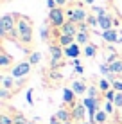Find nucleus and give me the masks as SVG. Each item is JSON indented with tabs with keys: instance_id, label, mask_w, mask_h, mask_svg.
<instances>
[{
	"instance_id": "1",
	"label": "nucleus",
	"mask_w": 122,
	"mask_h": 124,
	"mask_svg": "<svg viewBox=\"0 0 122 124\" xmlns=\"http://www.w3.org/2000/svg\"><path fill=\"white\" fill-rule=\"evenodd\" d=\"M16 31H18V40L22 45L32 43V20L29 16L16 13Z\"/></svg>"
},
{
	"instance_id": "2",
	"label": "nucleus",
	"mask_w": 122,
	"mask_h": 124,
	"mask_svg": "<svg viewBox=\"0 0 122 124\" xmlns=\"http://www.w3.org/2000/svg\"><path fill=\"white\" fill-rule=\"evenodd\" d=\"M88 15H90V13L86 11V7H85V4H83V2H75L74 6L66 11V18H68L70 22L77 23V25L79 23H85L86 18H88Z\"/></svg>"
},
{
	"instance_id": "3",
	"label": "nucleus",
	"mask_w": 122,
	"mask_h": 124,
	"mask_svg": "<svg viewBox=\"0 0 122 124\" xmlns=\"http://www.w3.org/2000/svg\"><path fill=\"white\" fill-rule=\"evenodd\" d=\"M13 31H16V13H4L0 18V34L6 40Z\"/></svg>"
},
{
	"instance_id": "4",
	"label": "nucleus",
	"mask_w": 122,
	"mask_h": 124,
	"mask_svg": "<svg viewBox=\"0 0 122 124\" xmlns=\"http://www.w3.org/2000/svg\"><path fill=\"white\" fill-rule=\"evenodd\" d=\"M49 23H50V27H54V29H57V31H59L63 25L66 23L65 11H63L61 7H56V9L49 11Z\"/></svg>"
},
{
	"instance_id": "5",
	"label": "nucleus",
	"mask_w": 122,
	"mask_h": 124,
	"mask_svg": "<svg viewBox=\"0 0 122 124\" xmlns=\"http://www.w3.org/2000/svg\"><path fill=\"white\" fill-rule=\"evenodd\" d=\"M31 70H32V65L29 61H20V63L11 67V76L14 79H25L31 74Z\"/></svg>"
},
{
	"instance_id": "6",
	"label": "nucleus",
	"mask_w": 122,
	"mask_h": 124,
	"mask_svg": "<svg viewBox=\"0 0 122 124\" xmlns=\"http://www.w3.org/2000/svg\"><path fill=\"white\" fill-rule=\"evenodd\" d=\"M49 50H50V67L56 68L59 65V61L65 58V49H63L59 43H50Z\"/></svg>"
},
{
	"instance_id": "7",
	"label": "nucleus",
	"mask_w": 122,
	"mask_h": 124,
	"mask_svg": "<svg viewBox=\"0 0 122 124\" xmlns=\"http://www.w3.org/2000/svg\"><path fill=\"white\" fill-rule=\"evenodd\" d=\"M70 112H72V121H75L79 124V122H85L88 110H86V106L83 104V102H75L72 108H70Z\"/></svg>"
},
{
	"instance_id": "8",
	"label": "nucleus",
	"mask_w": 122,
	"mask_h": 124,
	"mask_svg": "<svg viewBox=\"0 0 122 124\" xmlns=\"http://www.w3.org/2000/svg\"><path fill=\"white\" fill-rule=\"evenodd\" d=\"M81 54H83V49H81L79 43H74V45L65 49V58H68V59H77Z\"/></svg>"
},
{
	"instance_id": "9",
	"label": "nucleus",
	"mask_w": 122,
	"mask_h": 124,
	"mask_svg": "<svg viewBox=\"0 0 122 124\" xmlns=\"http://www.w3.org/2000/svg\"><path fill=\"white\" fill-rule=\"evenodd\" d=\"M100 38H102L106 43H117V41H122V38H119V32L115 29H110V31L100 32Z\"/></svg>"
},
{
	"instance_id": "10",
	"label": "nucleus",
	"mask_w": 122,
	"mask_h": 124,
	"mask_svg": "<svg viewBox=\"0 0 122 124\" xmlns=\"http://www.w3.org/2000/svg\"><path fill=\"white\" fill-rule=\"evenodd\" d=\"M72 90L75 92V95H85V93H88V86H86V81L83 79H75L72 81Z\"/></svg>"
},
{
	"instance_id": "11",
	"label": "nucleus",
	"mask_w": 122,
	"mask_h": 124,
	"mask_svg": "<svg viewBox=\"0 0 122 124\" xmlns=\"http://www.w3.org/2000/svg\"><path fill=\"white\" fill-rule=\"evenodd\" d=\"M77 32H79L77 23L70 22V20H66V23L59 29V34H70V36H77Z\"/></svg>"
},
{
	"instance_id": "12",
	"label": "nucleus",
	"mask_w": 122,
	"mask_h": 124,
	"mask_svg": "<svg viewBox=\"0 0 122 124\" xmlns=\"http://www.w3.org/2000/svg\"><path fill=\"white\" fill-rule=\"evenodd\" d=\"M75 92L72 90V88H63V102H65V104H68L70 108H72V106L75 104Z\"/></svg>"
},
{
	"instance_id": "13",
	"label": "nucleus",
	"mask_w": 122,
	"mask_h": 124,
	"mask_svg": "<svg viewBox=\"0 0 122 124\" xmlns=\"http://www.w3.org/2000/svg\"><path fill=\"white\" fill-rule=\"evenodd\" d=\"M57 43H59L63 49H66V47L75 43V36H70V34H57Z\"/></svg>"
},
{
	"instance_id": "14",
	"label": "nucleus",
	"mask_w": 122,
	"mask_h": 124,
	"mask_svg": "<svg viewBox=\"0 0 122 124\" xmlns=\"http://www.w3.org/2000/svg\"><path fill=\"white\" fill-rule=\"evenodd\" d=\"M99 29H100V32L110 31V29H115V27H113V18H111L110 15H108V16H102V18H99Z\"/></svg>"
},
{
	"instance_id": "15",
	"label": "nucleus",
	"mask_w": 122,
	"mask_h": 124,
	"mask_svg": "<svg viewBox=\"0 0 122 124\" xmlns=\"http://www.w3.org/2000/svg\"><path fill=\"white\" fill-rule=\"evenodd\" d=\"M54 115H56V117L59 119V121H61L63 124L72 121V112H70V110H66V108H59V110H57V112L54 113Z\"/></svg>"
},
{
	"instance_id": "16",
	"label": "nucleus",
	"mask_w": 122,
	"mask_h": 124,
	"mask_svg": "<svg viewBox=\"0 0 122 124\" xmlns=\"http://www.w3.org/2000/svg\"><path fill=\"white\" fill-rule=\"evenodd\" d=\"M108 65H110L111 76H119V74H122V58H117L115 61L108 63Z\"/></svg>"
},
{
	"instance_id": "17",
	"label": "nucleus",
	"mask_w": 122,
	"mask_h": 124,
	"mask_svg": "<svg viewBox=\"0 0 122 124\" xmlns=\"http://www.w3.org/2000/svg\"><path fill=\"white\" fill-rule=\"evenodd\" d=\"M13 65V56L9 52H6V50H2L0 52V67L2 68H7V67H11Z\"/></svg>"
},
{
	"instance_id": "18",
	"label": "nucleus",
	"mask_w": 122,
	"mask_h": 124,
	"mask_svg": "<svg viewBox=\"0 0 122 124\" xmlns=\"http://www.w3.org/2000/svg\"><path fill=\"white\" fill-rule=\"evenodd\" d=\"M97 86H99V90H100V93H106V92H110L111 90V81L110 79H106V78H100L99 79V83H97Z\"/></svg>"
},
{
	"instance_id": "19",
	"label": "nucleus",
	"mask_w": 122,
	"mask_h": 124,
	"mask_svg": "<svg viewBox=\"0 0 122 124\" xmlns=\"http://www.w3.org/2000/svg\"><path fill=\"white\" fill-rule=\"evenodd\" d=\"M75 43H79L81 47H86L90 43V32H77L75 36Z\"/></svg>"
},
{
	"instance_id": "20",
	"label": "nucleus",
	"mask_w": 122,
	"mask_h": 124,
	"mask_svg": "<svg viewBox=\"0 0 122 124\" xmlns=\"http://www.w3.org/2000/svg\"><path fill=\"white\" fill-rule=\"evenodd\" d=\"M97 50H99V49H97V45L90 41V43H88V45L85 47V49H83V54H85L86 58H93L95 54H97Z\"/></svg>"
},
{
	"instance_id": "21",
	"label": "nucleus",
	"mask_w": 122,
	"mask_h": 124,
	"mask_svg": "<svg viewBox=\"0 0 122 124\" xmlns=\"http://www.w3.org/2000/svg\"><path fill=\"white\" fill-rule=\"evenodd\" d=\"M108 117H110V115H108L106 112H104V110H99V112L95 113L93 124H106V122H108Z\"/></svg>"
},
{
	"instance_id": "22",
	"label": "nucleus",
	"mask_w": 122,
	"mask_h": 124,
	"mask_svg": "<svg viewBox=\"0 0 122 124\" xmlns=\"http://www.w3.org/2000/svg\"><path fill=\"white\" fill-rule=\"evenodd\" d=\"M2 88L13 90V88H14V78H13V76H4L2 78Z\"/></svg>"
},
{
	"instance_id": "23",
	"label": "nucleus",
	"mask_w": 122,
	"mask_h": 124,
	"mask_svg": "<svg viewBox=\"0 0 122 124\" xmlns=\"http://www.w3.org/2000/svg\"><path fill=\"white\" fill-rule=\"evenodd\" d=\"M29 63H31L32 67H36L38 63L41 61V52H38V50H32L31 54H29V59H27Z\"/></svg>"
},
{
	"instance_id": "24",
	"label": "nucleus",
	"mask_w": 122,
	"mask_h": 124,
	"mask_svg": "<svg viewBox=\"0 0 122 124\" xmlns=\"http://www.w3.org/2000/svg\"><path fill=\"white\" fill-rule=\"evenodd\" d=\"M86 23L90 25V29L99 27V16H95L93 13H90V15H88V18H86Z\"/></svg>"
},
{
	"instance_id": "25",
	"label": "nucleus",
	"mask_w": 122,
	"mask_h": 124,
	"mask_svg": "<svg viewBox=\"0 0 122 124\" xmlns=\"http://www.w3.org/2000/svg\"><path fill=\"white\" fill-rule=\"evenodd\" d=\"M99 95H102L99 90V86H88V93L86 97H93V99H99Z\"/></svg>"
},
{
	"instance_id": "26",
	"label": "nucleus",
	"mask_w": 122,
	"mask_h": 124,
	"mask_svg": "<svg viewBox=\"0 0 122 124\" xmlns=\"http://www.w3.org/2000/svg\"><path fill=\"white\" fill-rule=\"evenodd\" d=\"M92 13H93L95 16H99V18H102V16H108V13L104 7H99V6H93L92 7Z\"/></svg>"
},
{
	"instance_id": "27",
	"label": "nucleus",
	"mask_w": 122,
	"mask_h": 124,
	"mask_svg": "<svg viewBox=\"0 0 122 124\" xmlns=\"http://www.w3.org/2000/svg\"><path fill=\"white\" fill-rule=\"evenodd\" d=\"M0 124H14V119L7 113H2L0 115Z\"/></svg>"
},
{
	"instance_id": "28",
	"label": "nucleus",
	"mask_w": 122,
	"mask_h": 124,
	"mask_svg": "<svg viewBox=\"0 0 122 124\" xmlns=\"http://www.w3.org/2000/svg\"><path fill=\"white\" fill-rule=\"evenodd\" d=\"M40 36H41V40H43V41H49L50 40V29L49 27H41Z\"/></svg>"
},
{
	"instance_id": "29",
	"label": "nucleus",
	"mask_w": 122,
	"mask_h": 124,
	"mask_svg": "<svg viewBox=\"0 0 122 124\" xmlns=\"http://www.w3.org/2000/svg\"><path fill=\"white\" fill-rule=\"evenodd\" d=\"M13 119H14V124H29V121L23 117L22 113H14V115H13Z\"/></svg>"
},
{
	"instance_id": "30",
	"label": "nucleus",
	"mask_w": 122,
	"mask_h": 124,
	"mask_svg": "<svg viewBox=\"0 0 122 124\" xmlns=\"http://www.w3.org/2000/svg\"><path fill=\"white\" fill-rule=\"evenodd\" d=\"M104 112H106L108 115L115 113V104H113L111 101H106V102H104Z\"/></svg>"
},
{
	"instance_id": "31",
	"label": "nucleus",
	"mask_w": 122,
	"mask_h": 124,
	"mask_svg": "<svg viewBox=\"0 0 122 124\" xmlns=\"http://www.w3.org/2000/svg\"><path fill=\"white\" fill-rule=\"evenodd\" d=\"M113 104H115V108H120L122 110V92H117L115 99H113Z\"/></svg>"
},
{
	"instance_id": "32",
	"label": "nucleus",
	"mask_w": 122,
	"mask_h": 124,
	"mask_svg": "<svg viewBox=\"0 0 122 124\" xmlns=\"http://www.w3.org/2000/svg\"><path fill=\"white\" fill-rule=\"evenodd\" d=\"M9 97H11V90H7V88H0V99L7 101Z\"/></svg>"
},
{
	"instance_id": "33",
	"label": "nucleus",
	"mask_w": 122,
	"mask_h": 124,
	"mask_svg": "<svg viewBox=\"0 0 122 124\" xmlns=\"http://www.w3.org/2000/svg\"><path fill=\"white\" fill-rule=\"evenodd\" d=\"M111 88H113L115 92H122V81L113 79V81H111Z\"/></svg>"
},
{
	"instance_id": "34",
	"label": "nucleus",
	"mask_w": 122,
	"mask_h": 124,
	"mask_svg": "<svg viewBox=\"0 0 122 124\" xmlns=\"http://www.w3.org/2000/svg\"><path fill=\"white\" fill-rule=\"evenodd\" d=\"M115 95H117V92H115V90L111 88L110 92H106V93H104V99H106V101H111V102H113V99H115Z\"/></svg>"
},
{
	"instance_id": "35",
	"label": "nucleus",
	"mask_w": 122,
	"mask_h": 124,
	"mask_svg": "<svg viewBox=\"0 0 122 124\" xmlns=\"http://www.w3.org/2000/svg\"><path fill=\"white\" fill-rule=\"evenodd\" d=\"M77 29H79V32H90V25H88L86 22L85 23H79Z\"/></svg>"
},
{
	"instance_id": "36",
	"label": "nucleus",
	"mask_w": 122,
	"mask_h": 124,
	"mask_svg": "<svg viewBox=\"0 0 122 124\" xmlns=\"http://www.w3.org/2000/svg\"><path fill=\"white\" fill-rule=\"evenodd\" d=\"M47 7H49V11H52V9H56V7H57V4H56V0H47Z\"/></svg>"
},
{
	"instance_id": "37",
	"label": "nucleus",
	"mask_w": 122,
	"mask_h": 124,
	"mask_svg": "<svg viewBox=\"0 0 122 124\" xmlns=\"http://www.w3.org/2000/svg\"><path fill=\"white\" fill-rule=\"evenodd\" d=\"M49 124H63V122L56 117V115H52V117H50V121H49Z\"/></svg>"
},
{
	"instance_id": "38",
	"label": "nucleus",
	"mask_w": 122,
	"mask_h": 124,
	"mask_svg": "<svg viewBox=\"0 0 122 124\" xmlns=\"http://www.w3.org/2000/svg\"><path fill=\"white\" fill-rule=\"evenodd\" d=\"M27 102H29V104H34V102H32V90H31V88L27 90Z\"/></svg>"
},
{
	"instance_id": "39",
	"label": "nucleus",
	"mask_w": 122,
	"mask_h": 124,
	"mask_svg": "<svg viewBox=\"0 0 122 124\" xmlns=\"http://www.w3.org/2000/svg\"><path fill=\"white\" fill-rule=\"evenodd\" d=\"M56 4H57V7H61V9H63V7L68 4V0H56Z\"/></svg>"
},
{
	"instance_id": "40",
	"label": "nucleus",
	"mask_w": 122,
	"mask_h": 124,
	"mask_svg": "<svg viewBox=\"0 0 122 124\" xmlns=\"http://www.w3.org/2000/svg\"><path fill=\"white\" fill-rule=\"evenodd\" d=\"M72 65H74V68H75V67H81V61H79V58H77V59H72Z\"/></svg>"
},
{
	"instance_id": "41",
	"label": "nucleus",
	"mask_w": 122,
	"mask_h": 124,
	"mask_svg": "<svg viewBox=\"0 0 122 124\" xmlns=\"http://www.w3.org/2000/svg\"><path fill=\"white\" fill-rule=\"evenodd\" d=\"M74 70H75V72H77V74H83V72H85V68H83V67H75V68H74Z\"/></svg>"
},
{
	"instance_id": "42",
	"label": "nucleus",
	"mask_w": 122,
	"mask_h": 124,
	"mask_svg": "<svg viewBox=\"0 0 122 124\" xmlns=\"http://www.w3.org/2000/svg\"><path fill=\"white\" fill-rule=\"evenodd\" d=\"M93 2H95V0H83V4H85V6H92Z\"/></svg>"
},
{
	"instance_id": "43",
	"label": "nucleus",
	"mask_w": 122,
	"mask_h": 124,
	"mask_svg": "<svg viewBox=\"0 0 122 124\" xmlns=\"http://www.w3.org/2000/svg\"><path fill=\"white\" fill-rule=\"evenodd\" d=\"M79 124H92L90 121H85V122H79Z\"/></svg>"
},
{
	"instance_id": "44",
	"label": "nucleus",
	"mask_w": 122,
	"mask_h": 124,
	"mask_svg": "<svg viewBox=\"0 0 122 124\" xmlns=\"http://www.w3.org/2000/svg\"><path fill=\"white\" fill-rule=\"evenodd\" d=\"M75 2H77V0H68V4H75Z\"/></svg>"
},
{
	"instance_id": "45",
	"label": "nucleus",
	"mask_w": 122,
	"mask_h": 124,
	"mask_svg": "<svg viewBox=\"0 0 122 124\" xmlns=\"http://www.w3.org/2000/svg\"><path fill=\"white\" fill-rule=\"evenodd\" d=\"M29 124H38L36 121H29Z\"/></svg>"
},
{
	"instance_id": "46",
	"label": "nucleus",
	"mask_w": 122,
	"mask_h": 124,
	"mask_svg": "<svg viewBox=\"0 0 122 124\" xmlns=\"http://www.w3.org/2000/svg\"><path fill=\"white\" fill-rule=\"evenodd\" d=\"M65 124H72V121H70V122H65Z\"/></svg>"
},
{
	"instance_id": "47",
	"label": "nucleus",
	"mask_w": 122,
	"mask_h": 124,
	"mask_svg": "<svg viewBox=\"0 0 122 124\" xmlns=\"http://www.w3.org/2000/svg\"><path fill=\"white\" fill-rule=\"evenodd\" d=\"M120 115H122V110H120Z\"/></svg>"
},
{
	"instance_id": "48",
	"label": "nucleus",
	"mask_w": 122,
	"mask_h": 124,
	"mask_svg": "<svg viewBox=\"0 0 122 124\" xmlns=\"http://www.w3.org/2000/svg\"><path fill=\"white\" fill-rule=\"evenodd\" d=\"M81 2H83V0H81Z\"/></svg>"
}]
</instances>
